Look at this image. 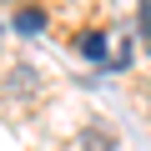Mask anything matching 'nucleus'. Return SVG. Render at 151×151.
Here are the masks:
<instances>
[{
    "instance_id": "1",
    "label": "nucleus",
    "mask_w": 151,
    "mask_h": 151,
    "mask_svg": "<svg viewBox=\"0 0 151 151\" xmlns=\"http://www.w3.org/2000/svg\"><path fill=\"white\" fill-rule=\"evenodd\" d=\"M5 96H10V101H30V96H40V76H35L30 65H15V70L5 76Z\"/></svg>"
},
{
    "instance_id": "2",
    "label": "nucleus",
    "mask_w": 151,
    "mask_h": 151,
    "mask_svg": "<svg viewBox=\"0 0 151 151\" xmlns=\"http://www.w3.org/2000/svg\"><path fill=\"white\" fill-rule=\"evenodd\" d=\"M15 30H45V10H35V5H25V10H15Z\"/></svg>"
},
{
    "instance_id": "3",
    "label": "nucleus",
    "mask_w": 151,
    "mask_h": 151,
    "mask_svg": "<svg viewBox=\"0 0 151 151\" xmlns=\"http://www.w3.org/2000/svg\"><path fill=\"white\" fill-rule=\"evenodd\" d=\"M81 50H86L91 60H101V55H106V35H101V30H86V40H81Z\"/></svg>"
},
{
    "instance_id": "4",
    "label": "nucleus",
    "mask_w": 151,
    "mask_h": 151,
    "mask_svg": "<svg viewBox=\"0 0 151 151\" xmlns=\"http://www.w3.org/2000/svg\"><path fill=\"white\" fill-rule=\"evenodd\" d=\"M141 45L151 50V0H141Z\"/></svg>"
},
{
    "instance_id": "5",
    "label": "nucleus",
    "mask_w": 151,
    "mask_h": 151,
    "mask_svg": "<svg viewBox=\"0 0 151 151\" xmlns=\"http://www.w3.org/2000/svg\"><path fill=\"white\" fill-rule=\"evenodd\" d=\"M81 141H86V146H91V151H111V146H116V141H111V136H101V131H86V136H81Z\"/></svg>"
}]
</instances>
